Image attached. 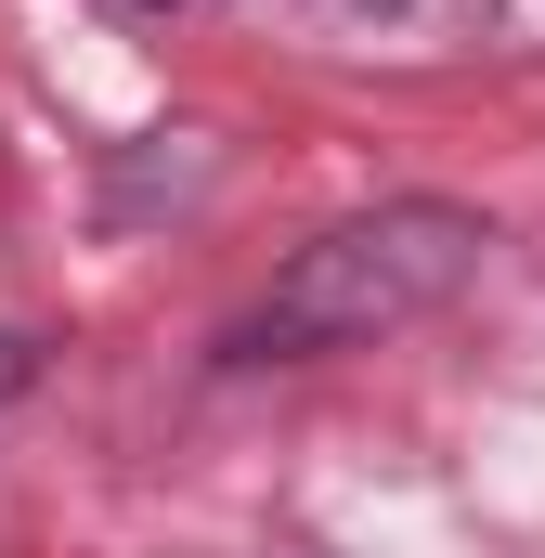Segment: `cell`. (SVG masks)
<instances>
[{
	"label": "cell",
	"instance_id": "obj_1",
	"mask_svg": "<svg viewBox=\"0 0 545 558\" xmlns=\"http://www.w3.org/2000/svg\"><path fill=\"white\" fill-rule=\"evenodd\" d=\"M481 208H455V195H390V208H351V221H325L286 274L221 325V364H312V351H364V338H390L415 312H441L455 286L481 274Z\"/></svg>",
	"mask_w": 545,
	"mask_h": 558
},
{
	"label": "cell",
	"instance_id": "obj_2",
	"mask_svg": "<svg viewBox=\"0 0 545 558\" xmlns=\"http://www.w3.org/2000/svg\"><path fill=\"white\" fill-rule=\"evenodd\" d=\"M26 377H39V351H26V338H0V403H13Z\"/></svg>",
	"mask_w": 545,
	"mask_h": 558
}]
</instances>
